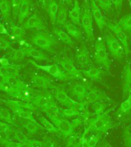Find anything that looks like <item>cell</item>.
I'll return each instance as SVG.
<instances>
[{"instance_id": "obj_1", "label": "cell", "mask_w": 131, "mask_h": 147, "mask_svg": "<svg viewBox=\"0 0 131 147\" xmlns=\"http://www.w3.org/2000/svg\"><path fill=\"white\" fill-rule=\"evenodd\" d=\"M48 117L64 138L68 137L69 136L72 135L74 129L82 122V120L79 118L74 119L72 122H69L67 119L61 118L55 115L48 114Z\"/></svg>"}, {"instance_id": "obj_2", "label": "cell", "mask_w": 131, "mask_h": 147, "mask_svg": "<svg viewBox=\"0 0 131 147\" xmlns=\"http://www.w3.org/2000/svg\"><path fill=\"white\" fill-rule=\"evenodd\" d=\"M31 41L34 45L41 48V49L52 52L55 45V39L48 32H37L32 36Z\"/></svg>"}, {"instance_id": "obj_3", "label": "cell", "mask_w": 131, "mask_h": 147, "mask_svg": "<svg viewBox=\"0 0 131 147\" xmlns=\"http://www.w3.org/2000/svg\"><path fill=\"white\" fill-rule=\"evenodd\" d=\"M94 62L100 65H103L107 71L110 67V61L109 59L106 48L104 39L98 38L94 44Z\"/></svg>"}, {"instance_id": "obj_4", "label": "cell", "mask_w": 131, "mask_h": 147, "mask_svg": "<svg viewBox=\"0 0 131 147\" xmlns=\"http://www.w3.org/2000/svg\"><path fill=\"white\" fill-rule=\"evenodd\" d=\"M112 120L108 115V112H103L97 115L96 118L94 119L91 131L97 134H103L112 128Z\"/></svg>"}, {"instance_id": "obj_5", "label": "cell", "mask_w": 131, "mask_h": 147, "mask_svg": "<svg viewBox=\"0 0 131 147\" xmlns=\"http://www.w3.org/2000/svg\"><path fill=\"white\" fill-rule=\"evenodd\" d=\"M104 41L107 45V48L110 51V54L115 59L120 60L124 57V48L120 44L118 39L111 33L107 32L104 35Z\"/></svg>"}, {"instance_id": "obj_6", "label": "cell", "mask_w": 131, "mask_h": 147, "mask_svg": "<svg viewBox=\"0 0 131 147\" xmlns=\"http://www.w3.org/2000/svg\"><path fill=\"white\" fill-rule=\"evenodd\" d=\"M29 62L32 64H33L36 68L45 71L48 74H49L50 75L56 78L57 80H68L71 79V77L68 74L63 72L56 64H50V65H40V64H37L36 62L34 61L33 60H30Z\"/></svg>"}, {"instance_id": "obj_7", "label": "cell", "mask_w": 131, "mask_h": 147, "mask_svg": "<svg viewBox=\"0 0 131 147\" xmlns=\"http://www.w3.org/2000/svg\"><path fill=\"white\" fill-rule=\"evenodd\" d=\"M81 25L84 31L87 39L92 41L94 39V30H93V16L88 5H85L83 13L80 16Z\"/></svg>"}, {"instance_id": "obj_8", "label": "cell", "mask_w": 131, "mask_h": 147, "mask_svg": "<svg viewBox=\"0 0 131 147\" xmlns=\"http://www.w3.org/2000/svg\"><path fill=\"white\" fill-rule=\"evenodd\" d=\"M54 103H55L54 96L48 92L36 94L32 101V103L37 109H40L45 113L48 111L49 107Z\"/></svg>"}, {"instance_id": "obj_9", "label": "cell", "mask_w": 131, "mask_h": 147, "mask_svg": "<svg viewBox=\"0 0 131 147\" xmlns=\"http://www.w3.org/2000/svg\"><path fill=\"white\" fill-rule=\"evenodd\" d=\"M35 95H36V94H35V91L34 90L32 89L31 87L23 83L20 87H18L17 89L14 90L11 96L19 99L20 100L32 103V101L33 100Z\"/></svg>"}, {"instance_id": "obj_10", "label": "cell", "mask_w": 131, "mask_h": 147, "mask_svg": "<svg viewBox=\"0 0 131 147\" xmlns=\"http://www.w3.org/2000/svg\"><path fill=\"white\" fill-rule=\"evenodd\" d=\"M107 28L111 31V32L115 34V36L117 37L118 41H120V43L123 45L124 51L126 55V57H128L129 52H130V48H129V43L128 38L126 36V33L123 31L121 27L119 25H115L112 23H107Z\"/></svg>"}, {"instance_id": "obj_11", "label": "cell", "mask_w": 131, "mask_h": 147, "mask_svg": "<svg viewBox=\"0 0 131 147\" xmlns=\"http://www.w3.org/2000/svg\"><path fill=\"white\" fill-rule=\"evenodd\" d=\"M90 11H91L93 18L95 21L97 27L101 32H102L104 28H107V22H106L105 18L101 13V9L97 4L95 0H90Z\"/></svg>"}, {"instance_id": "obj_12", "label": "cell", "mask_w": 131, "mask_h": 147, "mask_svg": "<svg viewBox=\"0 0 131 147\" xmlns=\"http://www.w3.org/2000/svg\"><path fill=\"white\" fill-rule=\"evenodd\" d=\"M61 66L63 67L64 71H66L71 78H82L83 74L79 70L76 68L72 60L69 58L61 60L59 61Z\"/></svg>"}, {"instance_id": "obj_13", "label": "cell", "mask_w": 131, "mask_h": 147, "mask_svg": "<svg viewBox=\"0 0 131 147\" xmlns=\"http://www.w3.org/2000/svg\"><path fill=\"white\" fill-rule=\"evenodd\" d=\"M31 80L37 87L43 90L56 89L57 87L51 82L48 78H45V76L39 75V74H32L31 75Z\"/></svg>"}, {"instance_id": "obj_14", "label": "cell", "mask_w": 131, "mask_h": 147, "mask_svg": "<svg viewBox=\"0 0 131 147\" xmlns=\"http://www.w3.org/2000/svg\"><path fill=\"white\" fill-rule=\"evenodd\" d=\"M110 100V99L103 92L97 89H93L90 90L87 94L85 98L82 101V103L85 105H87L88 103H93L96 101L99 100Z\"/></svg>"}, {"instance_id": "obj_15", "label": "cell", "mask_w": 131, "mask_h": 147, "mask_svg": "<svg viewBox=\"0 0 131 147\" xmlns=\"http://www.w3.org/2000/svg\"><path fill=\"white\" fill-rule=\"evenodd\" d=\"M22 28L24 29H41L44 30L46 28L45 25L41 21L37 14H34L28 18L25 23H23Z\"/></svg>"}, {"instance_id": "obj_16", "label": "cell", "mask_w": 131, "mask_h": 147, "mask_svg": "<svg viewBox=\"0 0 131 147\" xmlns=\"http://www.w3.org/2000/svg\"><path fill=\"white\" fill-rule=\"evenodd\" d=\"M123 79V91L125 96L126 94H131V67L128 61L124 66Z\"/></svg>"}, {"instance_id": "obj_17", "label": "cell", "mask_w": 131, "mask_h": 147, "mask_svg": "<svg viewBox=\"0 0 131 147\" xmlns=\"http://www.w3.org/2000/svg\"><path fill=\"white\" fill-rule=\"evenodd\" d=\"M32 4V0H22L18 16V21L19 24H22L24 20L28 16Z\"/></svg>"}, {"instance_id": "obj_18", "label": "cell", "mask_w": 131, "mask_h": 147, "mask_svg": "<svg viewBox=\"0 0 131 147\" xmlns=\"http://www.w3.org/2000/svg\"><path fill=\"white\" fill-rule=\"evenodd\" d=\"M81 72L87 78H89L92 80H94V81L101 80L103 76L104 75V72L101 69L94 66L90 67L88 70H83Z\"/></svg>"}, {"instance_id": "obj_19", "label": "cell", "mask_w": 131, "mask_h": 147, "mask_svg": "<svg viewBox=\"0 0 131 147\" xmlns=\"http://www.w3.org/2000/svg\"><path fill=\"white\" fill-rule=\"evenodd\" d=\"M77 61L81 67H84L91 63L89 56V52L84 45H82L81 48L77 54Z\"/></svg>"}, {"instance_id": "obj_20", "label": "cell", "mask_w": 131, "mask_h": 147, "mask_svg": "<svg viewBox=\"0 0 131 147\" xmlns=\"http://www.w3.org/2000/svg\"><path fill=\"white\" fill-rule=\"evenodd\" d=\"M68 16L71 22L74 25H80V8L78 0H74V5L68 12Z\"/></svg>"}, {"instance_id": "obj_21", "label": "cell", "mask_w": 131, "mask_h": 147, "mask_svg": "<svg viewBox=\"0 0 131 147\" xmlns=\"http://www.w3.org/2000/svg\"><path fill=\"white\" fill-rule=\"evenodd\" d=\"M24 51H25V55L26 56L28 57H33L34 59L38 60V61H45L48 60V57L46 56L45 54L41 52L40 51L37 50L35 48H32L31 46H27V47H24Z\"/></svg>"}, {"instance_id": "obj_22", "label": "cell", "mask_w": 131, "mask_h": 147, "mask_svg": "<svg viewBox=\"0 0 131 147\" xmlns=\"http://www.w3.org/2000/svg\"><path fill=\"white\" fill-rule=\"evenodd\" d=\"M55 97L61 104L65 106V107H69L71 100H72L71 98H70V96L68 95V94L64 91V90L60 89V88L55 89Z\"/></svg>"}, {"instance_id": "obj_23", "label": "cell", "mask_w": 131, "mask_h": 147, "mask_svg": "<svg viewBox=\"0 0 131 147\" xmlns=\"http://www.w3.org/2000/svg\"><path fill=\"white\" fill-rule=\"evenodd\" d=\"M4 102L9 107H15L22 108V109H25V110H37V108L32 103L26 102V101L8 100H4Z\"/></svg>"}, {"instance_id": "obj_24", "label": "cell", "mask_w": 131, "mask_h": 147, "mask_svg": "<svg viewBox=\"0 0 131 147\" xmlns=\"http://www.w3.org/2000/svg\"><path fill=\"white\" fill-rule=\"evenodd\" d=\"M71 93L81 103H82V101L84 100V99L85 98V96L87 94L86 87L81 84H77L74 85L71 88Z\"/></svg>"}, {"instance_id": "obj_25", "label": "cell", "mask_w": 131, "mask_h": 147, "mask_svg": "<svg viewBox=\"0 0 131 147\" xmlns=\"http://www.w3.org/2000/svg\"><path fill=\"white\" fill-rule=\"evenodd\" d=\"M57 11H58V3L56 2V0H51L48 5V13L53 25L56 24Z\"/></svg>"}, {"instance_id": "obj_26", "label": "cell", "mask_w": 131, "mask_h": 147, "mask_svg": "<svg viewBox=\"0 0 131 147\" xmlns=\"http://www.w3.org/2000/svg\"><path fill=\"white\" fill-rule=\"evenodd\" d=\"M63 26L65 28V29L67 30V32H68V33L70 36H71L72 38L76 39V40H78V41H80L82 39L81 32H80V29L74 24H72V23H65Z\"/></svg>"}, {"instance_id": "obj_27", "label": "cell", "mask_w": 131, "mask_h": 147, "mask_svg": "<svg viewBox=\"0 0 131 147\" xmlns=\"http://www.w3.org/2000/svg\"><path fill=\"white\" fill-rule=\"evenodd\" d=\"M10 108L20 118H22L24 119H27V120H30V121L37 123L36 120L34 119V117H33V114H32V112H30V111L25 110V109H22V108L15 107H10Z\"/></svg>"}, {"instance_id": "obj_28", "label": "cell", "mask_w": 131, "mask_h": 147, "mask_svg": "<svg viewBox=\"0 0 131 147\" xmlns=\"http://www.w3.org/2000/svg\"><path fill=\"white\" fill-rule=\"evenodd\" d=\"M67 16H68V8H67L66 5L59 3L58 4V11H57V14L56 24L64 25L65 23H67Z\"/></svg>"}, {"instance_id": "obj_29", "label": "cell", "mask_w": 131, "mask_h": 147, "mask_svg": "<svg viewBox=\"0 0 131 147\" xmlns=\"http://www.w3.org/2000/svg\"><path fill=\"white\" fill-rule=\"evenodd\" d=\"M0 11L3 18L9 21L11 14V2H9V0H0Z\"/></svg>"}, {"instance_id": "obj_30", "label": "cell", "mask_w": 131, "mask_h": 147, "mask_svg": "<svg viewBox=\"0 0 131 147\" xmlns=\"http://www.w3.org/2000/svg\"><path fill=\"white\" fill-rule=\"evenodd\" d=\"M53 32L61 40L64 44H66L68 45H70L71 47L74 46V41L72 40L70 35L67 34L66 32H64V31H62L59 28H53Z\"/></svg>"}, {"instance_id": "obj_31", "label": "cell", "mask_w": 131, "mask_h": 147, "mask_svg": "<svg viewBox=\"0 0 131 147\" xmlns=\"http://www.w3.org/2000/svg\"><path fill=\"white\" fill-rule=\"evenodd\" d=\"M39 119H40V123H41V126H43L44 129H45L47 131L53 133H61L60 131L58 130V129L54 124H52L51 122L48 121V119H46L45 117L40 116L39 117Z\"/></svg>"}, {"instance_id": "obj_32", "label": "cell", "mask_w": 131, "mask_h": 147, "mask_svg": "<svg viewBox=\"0 0 131 147\" xmlns=\"http://www.w3.org/2000/svg\"><path fill=\"white\" fill-rule=\"evenodd\" d=\"M118 25L121 27L122 29L125 30L131 36V14L124 16L119 21Z\"/></svg>"}, {"instance_id": "obj_33", "label": "cell", "mask_w": 131, "mask_h": 147, "mask_svg": "<svg viewBox=\"0 0 131 147\" xmlns=\"http://www.w3.org/2000/svg\"><path fill=\"white\" fill-rule=\"evenodd\" d=\"M25 55L24 48H21V49H12V53H11V56L9 57V61H11L13 62H18L22 61L25 57Z\"/></svg>"}, {"instance_id": "obj_34", "label": "cell", "mask_w": 131, "mask_h": 147, "mask_svg": "<svg viewBox=\"0 0 131 147\" xmlns=\"http://www.w3.org/2000/svg\"><path fill=\"white\" fill-rule=\"evenodd\" d=\"M23 127L28 131V133H29L30 135H34V134L38 132V129L41 128L42 126H41L38 123H34V122L28 120L25 123L23 124Z\"/></svg>"}, {"instance_id": "obj_35", "label": "cell", "mask_w": 131, "mask_h": 147, "mask_svg": "<svg viewBox=\"0 0 131 147\" xmlns=\"http://www.w3.org/2000/svg\"><path fill=\"white\" fill-rule=\"evenodd\" d=\"M25 30L22 27H19L16 25H12L11 26V39L13 40L14 38L20 39L22 38L24 34H25Z\"/></svg>"}, {"instance_id": "obj_36", "label": "cell", "mask_w": 131, "mask_h": 147, "mask_svg": "<svg viewBox=\"0 0 131 147\" xmlns=\"http://www.w3.org/2000/svg\"><path fill=\"white\" fill-rule=\"evenodd\" d=\"M2 78H4V79L7 80V81L9 83V84L11 85V87H12L14 90L17 89L18 87H20L21 85L23 84V82H22V81L18 79V77H16V76H11L8 74V75L2 77Z\"/></svg>"}, {"instance_id": "obj_37", "label": "cell", "mask_w": 131, "mask_h": 147, "mask_svg": "<svg viewBox=\"0 0 131 147\" xmlns=\"http://www.w3.org/2000/svg\"><path fill=\"white\" fill-rule=\"evenodd\" d=\"M95 1L99 8H101L106 13H110L113 10L112 2H110V0H95Z\"/></svg>"}, {"instance_id": "obj_38", "label": "cell", "mask_w": 131, "mask_h": 147, "mask_svg": "<svg viewBox=\"0 0 131 147\" xmlns=\"http://www.w3.org/2000/svg\"><path fill=\"white\" fill-rule=\"evenodd\" d=\"M0 119H3L8 123L11 124L12 126H15V123H13V119L11 117V113L9 110L5 108H0Z\"/></svg>"}, {"instance_id": "obj_39", "label": "cell", "mask_w": 131, "mask_h": 147, "mask_svg": "<svg viewBox=\"0 0 131 147\" xmlns=\"http://www.w3.org/2000/svg\"><path fill=\"white\" fill-rule=\"evenodd\" d=\"M92 108L94 110V113L97 115H99L104 112V110L107 108V104L101 100L96 101V102L92 103Z\"/></svg>"}, {"instance_id": "obj_40", "label": "cell", "mask_w": 131, "mask_h": 147, "mask_svg": "<svg viewBox=\"0 0 131 147\" xmlns=\"http://www.w3.org/2000/svg\"><path fill=\"white\" fill-rule=\"evenodd\" d=\"M0 90L6 93L7 94H9L11 96L12 93L14 91V89L11 87V86L9 84V83L7 81V80L2 78V80L0 81Z\"/></svg>"}, {"instance_id": "obj_41", "label": "cell", "mask_w": 131, "mask_h": 147, "mask_svg": "<svg viewBox=\"0 0 131 147\" xmlns=\"http://www.w3.org/2000/svg\"><path fill=\"white\" fill-rule=\"evenodd\" d=\"M5 70H6L7 73L9 75L11 76H16L18 77V73H19V70H20L21 65H16V64H9L8 66L3 67Z\"/></svg>"}, {"instance_id": "obj_42", "label": "cell", "mask_w": 131, "mask_h": 147, "mask_svg": "<svg viewBox=\"0 0 131 147\" xmlns=\"http://www.w3.org/2000/svg\"><path fill=\"white\" fill-rule=\"evenodd\" d=\"M83 113L79 112L78 110H75L71 107H68L66 109L61 110V115L67 117H72L75 116H81Z\"/></svg>"}, {"instance_id": "obj_43", "label": "cell", "mask_w": 131, "mask_h": 147, "mask_svg": "<svg viewBox=\"0 0 131 147\" xmlns=\"http://www.w3.org/2000/svg\"><path fill=\"white\" fill-rule=\"evenodd\" d=\"M22 0H11V10H12V17L13 20H16L18 16V11L20 8Z\"/></svg>"}, {"instance_id": "obj_44", "label": "cell", "mask_w": 131, "mask_h": 147, "mask_svg": "<svg viewBox=\"0 0 131 147\" xmlns=\"http://www.w3.org/2000/svg\"><path fill=\"white\" fill-rule=\"evenodd\" d=\"M102 138L101 134H97V135H93L87 140V144L86 147H95L97 145L100 140Z\"/></svg>"}, {"instance_id": "obj_45", "label": "cell", "mask_w": 131, "mask_h": 147, "mask_svg": "<svg viewBox=\"0 0 131 147\" xmlns=\"http://www.w3.org/2000/svg\"><path fill=\"white\" fill-rule=\"evenodd\" d=\"M14 134L16 136V140H18V142L22 143L24 145H26L27 142L28 141V138L26 135H25V133H22V131L18 130V129H15L14 130Z\"/></svg>"}, {"instance_id": "obj_46", "label": "cell", "mask_w": 131, "mask_h": 147, "mask_svg": "<svg viewBox=\"0 0 131 147\" xmlns=\"http://www.w3.org/2000/svg\"><path fill=\"white\" fill-rule=\"evenodd\" d=\"M85 104H84L81 102H78V101L74 100L73 99L71 100V102L70 103V106H69V107L72 108L74 110H78L79 112L81 113H85L86 112V108H85Z\"/></svg>"}, {"instance_id": "obj_47", "label": "cell", "mask_w": 131, "mask_h": 147, "mask_svg": "<svg viewBox=\"0 0 131 147\" xmlns=\"http://www.w3.org/2000/svg\"><path fill=\"white\" fill-rule=\"evenodd\" d=\"M131 109V94L128 95V98L126 100H124L123 103L120 104V112L126 113Z\"/></svg>"}, {"instance_id": "obj_48", "label": "cell", "mask_w": 131, "mask_h": 147, "mask_svg": "<svg viewBox=\"0 0 131 147\" xmlns=\"http://www.w3.org/2000/svg\"><path fill=\"white\" fill-rule=\"evenodd\" d=\"M78 136H69L66 142V147H78Z\"/></svg>"}, {"instance_id": "obj_49", "label": "cell", "mask_w": 131, "mask_h": 147, "mask_svg": "<svg viewBox=\"0 0 131 147\" xmlns=\"http://www.w3.org/2000/svg\"><path fill=\"white\" fill-rule=\"evenodd\" d=\"M7 49H12L11 44L4 37L0 35V50H7Z\"/></svg>"}, {"instance_id": "obj_50", "label": "cell", "mask_w": 131, "mask_h": 147, "mask_svg": "<svg viewBox=\"0 0 131 147\" xmlns=\"http://www.w3.org/2000/svg\"><path fill=\"white\" fill-rule=\"evenodd\" d=\"M44 147H57V145L55 140L49 136H45L43 141Z\"/></svg>"}, {"instance_id": "obj_51", "label": "cell", "mask_w": 131, "mask_h": 147, "mask_svg": "<svg viewBox=\"0 0 131 147\" xmlns=\"http://www.w3.org/2000/svg\"><path fill=\"white\" fill-rule=\"evenodd\" d=\"M27 147H44L43 141H39L36 140H28L26 145Z\"/></svg>"}, {"instance_id": "obj_52", "label": "cell", "mask_w": 131, "mask_h": 147, "mask_svg": "<svg viewBox=\"0 0 131 147\" xmlns=\"http://www.w3.org/2000/svg\"><path fill=\"white\" fill-rule=\"evenodd\" d=\"M110 2H112L113 5H114L116 11H117V16H119L120 12H121L122 5H123L124 0H110Z\"/></svg>"}, {"instance_id": "obj_53", "label": "cell", "mask_w": 131, "mask_h": 147, "mask_svg": "<svg viewBox=\"0 0 131 147\" xmlns=\"http://www.w3.org/2000/svg\"><path fill=\"white\" fill-rule=\"evenodd\" d=\"M124 139L126 147H131V130L126 129V132L124 131Z\"/></svg>"}, {"instance_id": "obj_54", "label": "cell", "mask_w": 131, "mask_h": 147, "mask_svg": "<svg viewBox=\"0 0 131 147\" xmlns=\"http://www.w3.org/2000/svg\"><path fill=\"white\" fill-rule=\"evenodd\" d=\"M0 130L5 131L7 133H11L14 130L12 125L9 123H3L0 120Z\"/></svg>"}, {"instance_id": "obj_55", "label": "cell", "mask_w": 131, "mask_h": 147, "mask_svg": "<svg viewBox=\"0 0 131 147\" xmlns=\"http://www.w3.org/2000/svg\"><path fill=\"white\" fill-rule=\"evenodd\" d=\"M9 135H8V133L5 132V131L3 130H0V144L4 146L5 143L9 141Z\"/></svg>"}, {"instance_id": "obj_56", "label": "cell", "mask_w": 131, "mask_h": 147, "mask_svg": "<svg viewBox=\"0 0 131 147\" xmlns=\"http://www.w3.org/2000/svg\"><path fill=\"white\" fill-rule=\"evenodd\" d=\"M95 147H112L110 146V144L107 141V140L103 139V140H100V142L97 143Z\"/></svg>"}, {"instance_id": "obj_57", "label": "cell", "mask_w": 131, "mask_h": 147, "mask_svg": "<svg viewBox=\"0 0 131 147\" xmlns=\"http://www.w3.org/2000/svg\"><path fill=\"white\" fill-rule=\"evenodd\" d=\"M22 143H20V142H12L11 140H9L7 141L5 143L4 146L5 147H18Z\"/></svg>"}, {"instance_id": "obj_58", "label": "cell", "mask_w": 131, "mask_h": 147, "mask_svg": "<svg viewBox=\"0 0 131 147\" xmlns=\"http://www.w3.org/2000/svg\"><path fill=\"white\" fill-rule=\"evenodd\" d=\"M0 34H5L8 37L11 36V34H9V32L7 31L5 25L2 23H0Z\"/></svg>"}, {"instance_id": "obj_59", "label": "cell", "mask_w": 131, "mask_h": 147, "mask_svg": "<svg viewBox=\"0 0 131 147\" xmlns=\"http://www.w3.org/2000/svg\"><path fill=\"white\" fill-rule=\"evenodd\" d=\"M9 60L5 57H0V65L2 67H5L9 65Z\"/></svg>"}, {"instance_id": "obj_60", "label": "cell", "mask_w": 131, "mask_h": 147, "mask_svg": "<svg viewBox=\"0 0 131 147\" xmlns=\"http://www.w3.org/2000/svg\"><path fill=\"white\" fill-rule=\"evenodd\" d=\"M58 1H59V3L68 5H72V2H73V0H58Z\"/></svg>"}, {"instance_id": "obj_61", "label": "cell", "mask_w": 131, "mask_h": 147, "mask_svg": "<svg viewBox=\"0 0 131 147\" xmlns=\"http://www.w3.org/2000/svg\"><path fill=\"white\" fill-rule=\"evenodd\" d=\"M2 68L0 67V78H2Z\"/></svg>"}, {"instance_id": "obj_62", "label": "cell", "mask_w": 131, "mask_h": 147, "mask_svg": "<svg viewBox=\"0 0 131 147\" xmlns=\"http://www.w3.org/2000/svg\"><path fill=\"white\" fill-rule=\"evenodd\" d=\"M40 1H41V2H50L51 0H40Z\"/></svg>"}, {"instance_id": "obj_63", "label": "cell", "mask_w": 131, "mask_h": 147, "mask_svg": "<svg viewBox=\"0 0 131 147\" xmlns=\"http://www.w3.org/2000/svg\"><path fill=\"white\" fill-rule=\"evenodd\" d=\"M18 147H27V146H25V145H24V144H21Z\"/></svg>"}, {"instance_id": "obj_64", "label": "cell", "mask_w": 131, "mask_h": 147, "mask_svg": "<svg viewBox=\"0 0 131 147\" xmlns=\"http://www.w3.org/2000/svg\"><path fill=\"white\" fill-rule=\"evenodd\" d=\"M129 4H130V9H131V0L130 1V2H129Z\"/></svg>"}]
</instances>
